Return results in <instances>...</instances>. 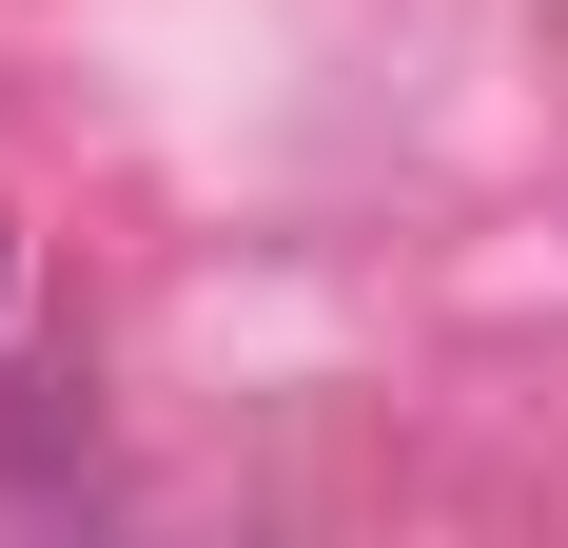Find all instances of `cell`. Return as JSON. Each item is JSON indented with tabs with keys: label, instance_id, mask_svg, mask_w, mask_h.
Listing matches in <instances>:
<instances>
[{
	"label": "cell",
	"instance_id": "obj_1",
	"mask_svg": "<svg viewBox=\"0 0 568 548\" xmlns=\"http://www.w3.org/2000/svg\"><path fill=\"white\" fill-rule=\"evenodd\" d=\"M0 274H20V235H0Z\"/></svg>",
	"mask_w": 568,
	"mask_h": 548
}]
</instances>
